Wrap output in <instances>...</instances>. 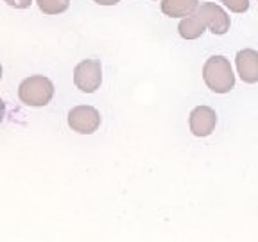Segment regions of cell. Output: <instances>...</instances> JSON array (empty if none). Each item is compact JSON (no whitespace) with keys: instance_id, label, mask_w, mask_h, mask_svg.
<instances>
[{"instance_id":"6da1fadb","label":"cell","mask_w":258,"mask_h":242,"mask_svg":"<svg viewBox=\"0 0 258 242\" xmlns=\"http://www.w3.org/2000/svg\"><path fill=\"white\" fill-rule=\"evenodd\" d=\"M203 79L206 86L215 93H228L235 86V74L230 59L224 56H212L203 67Z\"/></svg>"},{"instance_id":"7a4b0ae2","label":"cell","mask_w":258,"mask_h":242,"mask_svg":"<svg viewBox=\"0 0 258 242\" xmlns=\"http://www.w3.org/2000/svg\"><path fill=\"white\" fill-rule=\"evenodd\" d=\"M18 97L25 106H47L54 97V85L48 77L43 76H31L22 81L18 88Z\"/></svg>"},{"instance_id":"3957f363","label":"cell","mask_w":258,"mask_h":242,"mask_svg":"<svg viewBox=\"0 0 258 242\" xmlns=\"http://www.w3.org/2000/svg\"><path fill=\"white\" fill-rule=\"evenodd\" d=\"M74 83L85 93H93L102 83V69L97 59H83L74 70Z\"/></svg>"},{"instance_id":"277c9868","label":"cell","mask_w":258,"mask_h":242,"mask_svg":"<svg viewBox=\"0 0 258 242\" xmlns=\"http://www.w3.org/2000/svg\"><path fill=\"white\" fill-rule=\"evenodd\" d=\"M69 126L76 133L92 135L101 126V113L93 106H76L69 113Z\"/></svg>"},{"instance_id":"5b68a950","label":"cell","mask_w":258,"mask_h":242,"mask_svg":"<svg viewBox=\"0 0 258 242\" xmlns=\"http://www.w3.org/2000/svg\"><path fill=\"white\" fill-rule=\"evenodd\" d=\"M198 15L201 16V20L214 34L221 36V34H226L230 31V16L226 15L224 9L219 8L214 2H205L198 9Z\"/></svg>"},{"instance_id":"8992f818","label":"cell","mask_w":258,"mask_h":242,"mask_svg":"<svg viewBox=\"0 0 258 242\" xmlns=\"http://www.w3.org/2000/svg\"><path fill=\"white\" fill-rule=\"evenodd\" d=\"M217 115L210 106H198L190 113V131L196 137H208L215 129Z\"/></svg>"},{"instance_id":"52a82bcc","label":"cell","mask_w":258,"mask_h":242,"mask_svg":"<svg viewBox=\"0 0 258 242\" xmlns=\"http://www.w3.org/2000/svg\"><path fill=\"white\" fill-rule=\"evenodd\" d=\"M237 72L247 85L258 83V52L253 48H244L237 54Z\"/></svg>"},{"instance_id":"ba28073f","label":"cell","mask_w":258,"mask_h":242,"mask_svg":"<svg viewBox=\"0 0 258 242\" xmlns=\"http://www.w3.org/2000/svg\"><path fill=\"white\" fill-rule=\"evenodd\" d=\"M199 9V0H161V13L170 18H185Z\"/></svg>"},{"instance_id":"9c48e42d","label":"cell","mask_w":258,"mask_h":242,"mask_svg":"<svg viewBox=\"0 0 258 242\" xmlns=\"http://www.w3.org/2000/svg\"><path fill=\"white\" fill-rule=\"evenodd\" d=\"M205 22L201 20V16L199 15H190L185 16L179 25H177V31H179V36L183 40H198V38L203 36V32H205Z\"/></svg>"},{"instance_id":"30bf717a","label":"cell","mask_w":258,"mask_h":242,"mask_svg":"<svg viewBox=\"0 0 258 242\" xmlns=\"http://www.w3.org/2000/svg\"><path fill=\"white\" fill-rule=\"evenodd\" d=\"M43 15H61L69 9L70 0H36Z\"/></svg>"},{"instance_id":"8fae6325","label":"cell","mask_w":258,"mask_h":242,"mask_svg":"<svg viewBox=\"0 0 258 242\" xmlns=\"http://www.w3.org/2000/svg\"><path fill=\"white\" fill-rule=\"evenodd\" d=\"M219 2H222L233 13H246L249 9V0H219Z\"/></svg>"},{"instance_id":"7c38bea8","label":"cell","mask_w":258,"mask_h":242,"mask_svg":"<svg viewBox=\"0 0 258 242\" xmlns=\"http://www.w3.org/2000/svg\"><path fill=\"white\" fill-rule=\"evenodd\" d=\"M4 2H8L9 6H13L16 9H25L32 4V0H4Z\"/></svg>"},{"instance_id":"4fadbf2b","label":"cell","mask_w":258,"mask_h":242,"mask_svg":"<svg viewBox=\"0 0 258 242\" xmlns=\"http://www.w3.org/2000/svg\"><path fill=\"white\" fill-rule=\"evenodd\" d=\"M93 2H97L99 6H115V4H118L120 0H93Z\"/></svg>"}]
</instances>
